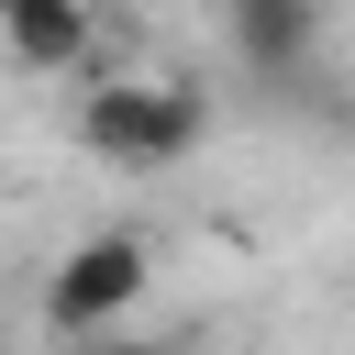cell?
<instances>
[{
  "mask_svg": "<svg viewBox=\"0 0 355 355\" xmlns=\"http://www.w3.org/2000/svg\"><path fill=\"white\" fill-rule=\"evenodd\" d=\"M200 133H211V100L178 78H100L78 100V144L100 166H178V155H200Z\"/></svg>",
  "mask_w": 355,
  "mask_h": 355,
  "instance_id": "1",
  "label": "cell"
},
{
  "mask_svg": "<svg viewBox=\"0 0 355 355\" xmlns=\"http://www.w3.org/2000/svg\"><path fill=\"white\" fill-rule=\"evenodd\" d=\"M144 288H155L144 233H89V244H67V255H55V277H44V333H55V355L111 344V333L144 311Z\"/></svg>",
  "mask_w": 355,
  "mask_h": 355,
  "instance_id": "2",
  "label": "cell"
},
{
  "mask_svg": "<svg viewBox=\"0 0 355 355\" xmlns=\"http://www.w3.org/2000/svg\"><path fill=\"white\" fill-rule=\"evenodd\" d=\"M0 55L33 67V78H67V67L100 55V33H89V11H67V0H0Z\"/></svg>",
  "mask_w": 355,
  "mask_h": 355,
  "instance_id": "3",
  "label": "cell"
},
{
  "mask_svg": "<svg viewBox=\"0 0 355 355\" xmlns=\"http://www.w3.org/2000/svg\"><path fill=\"white\" fill-rule=\"evenodd\" d=\"M222 44H233L266 89H288V78L311 67V44H322V11H300V0H244V11L222 22Z\"/></svg>",
  "mask_w": 355,
  "mask_h": 355,
  "instance_id": "4",
  "label": "cell"
},
{
  "mask_svg": "<svg viewBox=\"0 0 355 355\" xmlns=\"http://www.w3.org/2000/svg\"><path fill=\"white\" fill-rule=\"evenodd\" d=\"M78 355H166V344H133V333H111V344H78Z\"/></svg>",
  "mask_w": 355,
  "mask_h": 355,
  "instance_id": "5",
  "label": "cell"
}]
</instances>
